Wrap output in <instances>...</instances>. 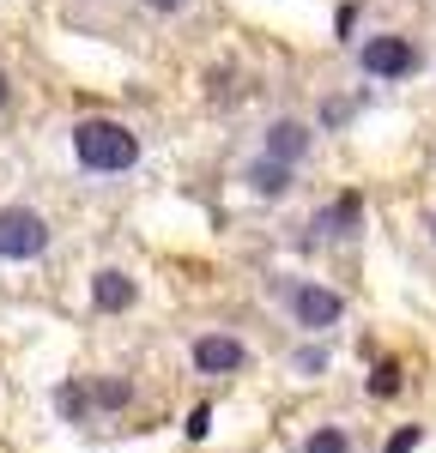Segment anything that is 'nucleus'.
Here are the masks:
<instances>
[{
	"label": "nucleus",
	"mask_w": 436,
	"mask_h": 453,
	"mask_svg": "<svg viewBox=\"0 0 436 453\" xmlns=\"http://www.w3.org/2000/svg\"><path fill=\"white\" fill-rule=\"evenodd\" d=\"M73 157H79V170H91V175H128L140 164V134L109 121V115H85L73 127Z\"/></svg>",
	"instance_id": "nucleus-1"
},
{
	"label": "nucleus",
	"mask_w": 436,
	"mask_h": 453,
	"mask_svg": "<svg viewBox=\"0 0 436 453\" xmlns=\"http://www.w3.org/2000/svg\"><path fill=\"white\" fill-rule=\"evenodd\" d=\"M358 67L363 79H376V85H400V79H412V73L424 67V55H418V42L400 31H376L358 42Z\"/></svg>",
	"instance_id": "nucleus-2"
},
{
	"label": "nucleus",
	"mask_w": 436,
	"mask_h": 453,
	"mask_svg": "<svg viewBox=\"0 0 436 453\" xmlns=\"http://www.w3.org/2000/svg\"><path fill=\"white\" fill-rule=\"evenodd\" d=\"M49 254V218L36 206H0V260L25 266Z\"/></svg>",
	"instance_id": "nucleus-3"
},
{
	"label": "nucleus",
	"mask_w": 436,
	"mask_h": 453,
	"mask_svg": "<svg viewBox=\"0 0 436 453\" xmlns=\"http://www.w3.org/2000/svg\"><path fill=\"white\" fill-rule=\"evenodd\" d=\"M285 309L291 320L303 326V333H327V326H339V314H346V296L339 290H327V284H285Z\"/></svg>",
	"instance_id": "nucleus-4"
},
{
	"label": "nucleus",
	"mask_w": 436,
	"mask_h": 453,
	"mask_svg": "<svg viewBox=\"0 0 436 453\" xmlns=\"http://www.w3.org/2000/svg\"><path fill=\"white\" fill-rule=\"evenodd\" d=\"M315 151V127L309 121H297V115H279L273 127H267V140H261V157H273V164H303Z\"/></svg>",
	"instance_id": "nucleus-5"
},
{
	"label": "nucleus",
	"mask_w": 436,
	"mask_h": 453,
	"mask_svg": "<svg viewBox=\"0 0 436 453\" xmlns=\"http://www.w3.org/2000/svg\"><path fill=\"white\" fill-rule=\"evenodd\" d=\"M194 369L200 375H237V369H249V345L230 339V333H200L194 339Z\"/></svg>",
	"instance_id": "nucleus-6"
},
{
	"label": "nucleus",
	"mask_w": 436,
	"mask_h": 453,
	"mask_svg": "<svg viewBox=\"0 0 436 453\" xmlns=\"http://www.w3.org/2000/svg\"><path fill=\"white\" fill-rule=\"evenodd\" d=\"M134 296H140V284L128 279L121 266H104L97 279H91V303L104 314H121V309H134Z\"/></svg>",
	"instance_id": "nucleus-7"
},
{
	"label": "nucleus",
	"mask_w": 436,
	"mask_h": 453,
	"mask_svg": "<svg viewBox=\"0 0 436 453\" xmlns=\"http://www.w3.org/2000/svg\"><path fill=\"white\" fill-rule=\"evenodd\" d=\"M243 181H249L261 200H285L291 181H297V170H291V164H273V157H254L249 170H243Z\"/></svg>",
	"instance_id": "nucleus-8"
},
{
	"label": "nucleus",
	"mask_w": 436,
	"mask_h": 453,
	"mask_svg": "<svg viewBox=\"0 0 436 453\" xmlns=\"http://www.w3.org/2000/svg\"><path fill=\"white\" fill-rule=\"evenodd\" d=\"M358 218H363V200H358V194H339L327 211H315V230H322V236H352Z\"/></svg>",
	"instance_id": "nucleus-9"
},
{
	"label": "nucleus",
	"mask_w": 436,
	"mask_h": 453,
	"mask_svg": "<svg viewBox=\"0 0 436 453\" xmlns=\"http://www.w3.org/2000/svg\"><path fill=\"white\" fill-rule=\"evenodd\" d=\"M303 453H352V435H346L339 423H322V429L303 441Z\"/></svg>",
	"instance_id": "nucleus-10"
},
{
	"label": "nucleus",
	"mask_w": 436,
	"mask_h": 453,
	"mask_svg": "<svg viewBox=\"0 0 436 453\" xmlns=\"http://www.w3.org/2000/svg\"><path fill=\"white\" fill-rule=\"evenodd\" d=\"M85 399H91V405H104V411H115V405H128V399H134V387H128V381H97Z\"/></svg>",
	"instance_id": "nucleus-11"
},
{
	"label": "nucleus",
	"mask_w": 436,
	"mask_h": 453,
	"mask_svg": "<svg viewBox=\"0 0 436 453\" xmlns=\"http://www.w3.org/2000/svg\"><path fill=\"white\" fill-rule=\"evenodd\" d=\"M400 393V363H376V375H370V399H388Z\"/></svg>",
	"instance_id": "nucleus-12"
},
{
	"label": "nucleus",
	"mask_w": 436,
	"mask_h": 453,
	"mask_svg": "<svg viewBox=\"0 0 436 453\" xmlns=\"http://www.w3.org/2000/svg\"><path fill=\"white\" fill-rule=\"evenodd\" d=\"M297 369H303V375H322V369H327V350L322 345H303V350H297Z\"/></svg>",
	"instance_id": "nucleus-13"
},
{
	"label": "nucleus",
	"mask_w": 436,
	"mask_h": 453,
	"mask_svg": "<svg viewBox=\"0 0 436 453\" xmlns=\"http://www.w3.org/2000/svg\"><path fill=\"white\" fill-rule=\"evenodd\" d=\"M206 429H213V411H206V405H194V411H188V435H194V441H200V435H206Z\"/></svg>",
	"instance_id": "nucleus-14"
},
{
	"label": "nucleus",
	"mask_w": 436,
	"mask_h": 453,
	"mask_svg": "<svg viewBox=\"0 0 436 453\" xmlns=\"http://www.w3.org/2000/svg\"><path fill=\"white\" fill-rule=\"evenodd\" d=\"M322 121H327V127H339V121H352V104H339V97H333V104H322Z\"/></svg>",
	"instance_id": "nucleus-15"
},
{
	"label": "nucleus",
	"mask_w": 436,
	"mask_h": 453,
	"mask_svg": "<svg viewBox=\"0 0 436 453\" xmlns=\"http://www.w3.org/2000/svg\"><path fill=\"white\" fill-rule=\"evenodd\" d=\"M412 448H418V429H400V435H388L382 453H412Z\"/></svg>",
	"instance_id": "nucleus-16"
},
{
	"label": "nucleus",
	"mask_w": 436,
	"mask_h": 453,
	"mask_svg": "<svg viewBox=\"0 0 436 453\" xmlns=\"http://www.w3.org/2000/svg\"><path fill=\"white\" fill-rule=\"evenodd\" d=\"M145 12H182V6H188V0H140Z\"/></svg>",
	"instance_id": "nucleus-17"
},
{
	"label": "nucleus",
	"mask_w": 436,
	"mask_h": 453,
	"mask_svg": "<svg viewBox=\"0 0 436 453\" xmlns=\"http://www.w3.org/2000/svg\"><path fill=\"white\" fill-rule=\"evenodd\" d=\"M12 104V85H6V73H0V109Z\"/></svg>",
	"instance_id": "nucleus-18"
},
{
	"label": "nucleus",
	"mask_w": 436,
	"mask_h": 453,
	"mask_svg": "<svg viewBox=\"0 0 436 453\" xmlns=\"http://www.w3.org/2000/svg\"><path fill=\"white\" fill-rule=\"evenodd\" d=\"M431 236H436V224H431Z\"/></svg>",
	"instance_id": "nucleus-19"
}]
</instances>
